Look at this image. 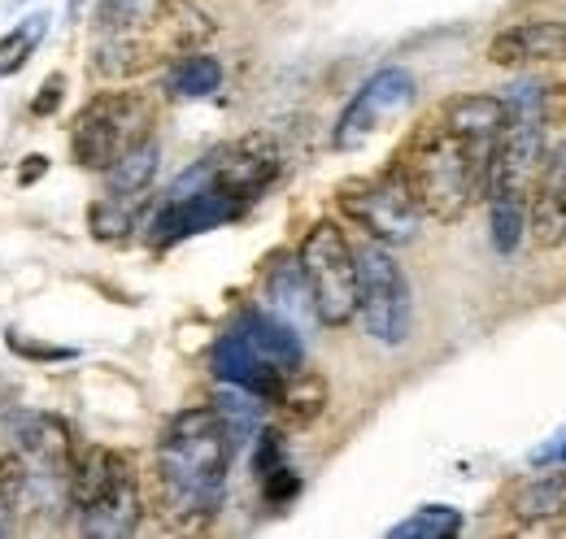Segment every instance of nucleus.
I'll return each instance as SVG.
<instances>
[{"instance_id": "nucleus-14", "label": "nucleus", "mask_w": 566, "mask_h": 539, "mask_svg": "<svg viewBox=\"0 0 566 539\" xmlns=\"http://www.w3.org/2000/svg\"><path fill=\"white\" fill-rule=\"evenodd\" d=\"M527 226L541 249H558L566 240V139L545 148V166L527 201Z\"/></svg>"}, {"instance_id": "nucleus-6", "label": "nucleus", "mask_w": 566, "mask_h": 539, "mask_svg": "<svg viewBox=\"0 0 566 539\" xmlns=\"http://www.w3.org/2000/svg\"><path fill=\"white\" fill-rule=\"evenodd\" d=\"M153 105L140 92H101L92 96L71 127V157L83 170H105L132 144L148 139Z\"/></svg>"}, {"instance_id": "nucleus-35", "label": "nucleus", "mask_w": 566, "mask_h": 539, "mask_svg": "<svg viewBox=\"0 0 566 539\" xmlns=\"http://www.w3.org/2000/svg\"><path fill=\"white\" fill-rule=\"evenodd\" d=\"M13 4H18V0H13Z\"/></svg>"}, {"instance_id": "nucleus-8", "label": "nucleus", "mask_w": 566, "mask_h": 539, "mask_svg": "<svg viewBox=\"0 0 566 539\" xmlns=\"http://www.w3.org/2000/svg\"><path fill=\"white\" fill-rule=\"evenodd\" d=\"M275 175H280V148L271 139H262V135H253V139L218 148L206 161H197L192 170H184L175 179V188H170V201L213 188L222 197H235L240 204H249L275 183Z\"/></svg>"}, {"instance_id": "nucleus-31", "label": "nucleus", "mask_w": 566, "mask_h": 539, "mask_svg": "<svg viewBox=\"0 0 566 539\" xmlns=\"http://www.w3.org/2000/svg\"><path fill=\"white\" fill-rule=\"evenodd\" d=\"M262 492H266V500H271V505H283V500H292V496L301 492V478H296L292 466L283 462V466L262 474Z\"/></svg>"}, {"instance_id": "nucleus-21", "label": "nucleus", "mask_w": 566, "mask_h": 539, "mask_svg": "<svg viewBox=\"0 0 566 539\" xmlns=\"http://www.w3.org/2000/svg\"><path fill=\"white\" fill-rule=\"evenodd\" d=\"M157 166H161V144L148 135L140 144H132L123 157H114L101 175H105V192L114 197V201H132V197H140L148 192V183L157 179Z\"/></svg>"}, {"instance_id": "nucleus-2", "label": "nucleus", "mask_w": 566, "mask_h": 539, "mask_svg": "<svg viewBox=\"0 0 566 539\" xmlns=\"http://www.w3.org/2000/svg\"><path fill=\"white\" fill-rule=\"evenodd\" d=\"M489 161L493 152L453 135L440 118H427L415 139L397 152L392 170L406 179L410 197L423 218L436 222H458L471 204L484 197L489 183Z\"/></svg>"}, {"instance_id": "nucleus-24", "label": "nucleus", "mask_w": 566, "mask_h": 539, "mask_svg": "<svg viewBox=\"0 0 566 539\" xmlns=\"http://www.w3.org/2000/svg\"><path fill=\"white\" fill-rule=\"evenodd\" d=\"M213 413L222 418V426H227V435H231V444L240 448V444H249L258 431H262V413H266V401L262 397H253V392H244V388H231V383H222L218 392H213Z\"/></svg>"}, {"instance_id": "nucleus-18", "label": "nucleus", "mask_w": 566, "mask_h": 539, "mask_svg": "<svg viewBox=\"0 0 566 539\" xmlns=\"http://www.w3.org/2000/svg\"><path fill=\"white\" fill-rule=\"evenodd\" d=\"M436 118H440L453 135H462V139H471V144H480V148H489V152L496 148L501 131L510 127V109H505V101H501V96H484V92L453 96Z\"/></svg>"}, {"instance_id": "nucleus-15", "label": "nucleus", "mask_w": 566, "mask_h": 539, "mask_svg": "<svg viewBox=\"0 0 566 539\" xmlns=\"http://www.w3.org/2000/svg\"><path fill=\"white\" fill-rule=\"evenodd\" d=\"M210 370L218 374V383H231V388H244V392H253V397H262L266 404H275V397H280L283 379L287 374H280L271 361H262L249 344H244V336L231 327L227 336L213 344L210 352Z\"/></svg>"}, {"instance_id": "nucleus-23", "label": "nucleus", "mask_w": 566, "mask_h": 539, "mask_svg": "<svg viewBox=\"0 0 566 539\" xmlns=\"http://www.w3.org/2000/svg\"><path fill=\"white\" fill-rule=\"evenodd\" d=\"M275 404H280V413L292 426H310V422L327 409V379H323L318 370H305V366H301V370H292V374L283 379Z\"/></svg>"}, {"instance_id": "nucleus-4", "label": "nucleus", "mask_w": 566, "mask_h": 539, "mask_svg": "<svg viewBox=\"0 0 566 539\" xmlns=\"http://www.w3.org/2000/svg\"><path fill=\"white\" fill-rule=\"evenodd\" d=\"M66 496L78 514V531L96 539L136 536L140 527V483L123 453L114 448H74Z\"/></svg>"}, {"instance_id": "nucleus-33", "label": "nucleus", "mask_w": 566, "mask_h": 539, "mask_svg": "<svg viewBox=\"0 0 566 539\" xmlns=\"http://www.w3.org/2000/svg\"><path fill=\"white\" fill-rule=\"evenodd\" d=\"M44 170H49V157H40V152H31V157H27V166L18 170V183H35V179H40Z\"/></svg>"}, {"instance_id": "nucleus-19", "label": "nucleus", "mask_w": 566, "mask_h": 539, "mask_svg": "<svg viewBox=\"0 0 566 539\" xmlns=\"http://www.w3.org/2000/svg\"><path fill=\"white\" fill-rule=\"evenodd\" d=\"M266 305L271 314H280L283 323H292L296 331H305L314 318V300H310V283L301 274V262L292 253H280L271 266H266Z\"/></svg>"}, {"instance_id": "nucleus-7", "label": "nucleus", "mask_w": 566, "mask_h": 539, "mask_svg": "<svg viewBox=\"0 0 566 539\" xmlns=\"http://www.w3.org/2000/svg\"><path fill=\"white\" fill-rule=\"evenodd\" d=\"M357 253V318L379 344H406L415 327V296L406 270L392 262L388 244H366Z\"/></svg>"}, {"instance_id": "nucleus-27", "label": "nucleus", "mask_w": 566, "mask_h": 539, "mask_svg": "<svg viewBox=\"0 0 566 539\" xmlns=\"http://www.w3.org/2000/svg\"><path fill=\"white\" fill-rule=\"evenodd\" d=\"M44 27H49V18L44 13H31V18H22L18 27H9L0 35V78L4 74H18V70L27 66V57L35 53V44L44 40Z\"/></svg>"}, {"instance_id": "nucleus-13", "label": "nucleus", "mask_w": 566, "mask_h": 539, "mask_svg": "<svg viewBox=\"0 0 566 539\" xmlns=\"http://www.w3.org/2000/svg\"><path fill=\"white\" fill-rule=\"evenodd\" d=\"M240 209L244 204L235 201V197H222V192H192V197H175V201H166V209L153 218V244L157 249H166V244H175V240H188V235H201V231H213V226H222V222H231V218H240Z\"/></svg>"}, {"instance_id": "nucleus-9", "label": "nucleus", "mask_w": 566, "mask_h": 539, "mask_svg": "<svg viewBox=\"0 0 566 539\" xmlns=\"http://www.w3.org/2000/svg\"><path fill=\"white\" fill-rule=\"evenodd\" d=\"M336 201L345 209V218L357 222L375 244H410L419 235V222H423L406 179L392 166L375 179H349L336 192Z\"/></svg>"}, {"instance_id": "nucleus-29", "label": "nucleus", "mask_w": 566, "mask_h": 539, "mask_svg": "<svg viewBox=\"0 0 566 539\" xmlns=\"http://www.w3.org/2000/svg\"><path fill=\"white\" fill-rule=\"evenodd\" d=\"M144 4H148V0H101L92 27H96V31H127L144 13Z\"/></svg>"}, {"instance_id": "nucleus-26", "label": "nucleus", "mask_w": 566, "mask_h": 539, "mask_svg": "<svg viewBox=\"0 0 566 539\" xmlns=\"http://www.w3.org/2000/svg\"><path fill=\"white\" fill-rule=\"evenodd\" d=\"M462 531V514L449 505H423L406 522H397L388 536L392 539H449Z\"/></svg>"}, {"instance_id": "nucleus-28", "label": "nucleus", "mask_w": 566, "mask_h": 539, "mask_svg": "<svg viewBox=\"0 0 566 539\" xmlns=\"http://www.w3.org/2000/svg\"><path fill=\"white\" fill-rule=\"evenodd\" d=\"M87 226H92V235H96L101 244H123L127 231H132V213L123 209V201L105 197V201H96L87 209Z\"/></svg>"}, {"instance_id": "nucleus-5", "label": "nucleus", "mask_w": 566, "mask_h": 539, "mask_svg": "<svg viewBox=\"0 0 566 539\" xmlns=\"http://www.w3.org/2000/svg\"><path fill=\"white\" fill-rule=\"evenodd\" d=\"M301 274L310 283L314 318L323 327H349L357 318V253L336 222H314L296 249Z\"/></svg>"}, {"instance_id": "nucleus-16", "label": "nucleus", "mask_w": 566, "mask_h": 539, "mask_svg": "<svg viewBox=\"0 0 566 539\" xmlns=\"http://www.w3.org/2000/svg\"><path fill=\"white\" fill-rule=\"evenodd\" d=\"M566 57V22H514L505 31H496L489 44V62L493 66H536V62H563Z\"/></svg>"}, {"instance_id": "nucleus-22", "label": "nucleus", "mask_w": 566, "mask_h": 539, "mask_svg": "<svg viewBox=\"0 0 566 539\" xmlns=\"http://www.w3.org/2000/svg\"><path fill=\"white\" fill-rule=\"evenodd\" d=\"M566 514V471H545L536 478H527L518 492H514V518L523 527L532 522H549V518H563Z\"/></svg>"}, {"instance_id": "nucleus-12", "label": "nucleus", "mask_w": 566, "mask_h": 539, "mask_svg": "<svg viewBox=\"0 0 566 539\" xmlns=\"http://www.w3.org/2000/svg\"><path fill=\"white\" fill-rule=\"evenodd\" d=\"M132 27H140L161 57L192 53V49L210 44L213 31H218L210 13H206L201 4H192V0H157V4L144 9Z\"/></svg>"}, {"instance_id": "nucleus-11", "label": "nucleus", "mask_w": 566, "mask_h": 539, "mask_svg": "<svg viewBox=\"0 0 566 539\" xmlns=\"http://www.w3.org/2000/svg\"><path fill=\"white\" fill-rule=\"evenodd\" d=\"M9 435H13V448L27 462L31 478H57V483H66L74 462V440L62 418L18 409L9 418Z\"/></svg>"}, {"instance_id": "nucleus-25", "label": "nucleus", "mask_w": 566, "mask_h": 539, "mask_svg": "<svg viewBox=\"0 0 566 539\" xmlns=\"http://www.w3.org/2000/svg\"><path fill=\"white\" fill-rule=\"evenodd\" d=\"M218 83H222V66L201 49L179 53L166 70V92L179 96V101H201V96L218 92Z\"/></svg>"}, {"instance_id": "nucleus-34", "label": "nucleus", "mask_w": 566, "mask_h": 539, "mask_svg": "<svg viewBox=\"0 0 566 539\" xmlns=\"http://www.w3.org/2000/svg\"><path fill=\"white\" fill-rule=\"evenodd\" d=\"M71 9H74V13H78V9H83V0H71Z\"/></svg>"}, {"instance_id": "nucleus-32", "label": "nucleus", "mask_w": 566, "mask_h": 539, "mask_svg": "<svg viewBox=\"0 0 566 539\" xmlns=\"http://www.w3.org/2000/svg\"><path fill=\"white\" fill-rule=\"evenodd\" d=\"M62 96H66V78H62V74H49V78L40 83V96L31 101V114H35V118H49V114L62 105Z\"/></svg>"}, {"instance_id": "nucleus-3", "label": "nucleus", "mask_w": 566, "mask_h": 539, "mask_svg": "<svg viewBox=\"0 0 566 539\" xmlns=\"http://www.w3.org/2000/svg\"><path fill=\"white\" fill-rule=\"evenodd\" d=\"M545 166V123L541 118H510L489 161V226L496 253H514L527 231V201Z\"/></svg>"}, {"instance_id": "nucleus-20", "label": "nucleus", "mask_w": 566, "mask_h": 539, "mask_svg": "<svg viewBox=\"0 0 566 539\" xmlns=\"http://www.w3.org/2000/svg\"><path fill=\"white\" fill-rule=\"evenodd\" d=\"M157 62H166L153 40L144 35L140 27H127V31H109V40H101V49L92 53V70L101 78H136L144 70H153Z\"/></svg>"}, {"instance_id": "nucleus-17", "label": "nucleus", "mask_w": 566, "mask_h": 539, "mask_svg": "<svg viewBox=\"0 0 566 539\" xmlns=\"http://www.w3.org/2000/svg\"><path fill=\"white\" fill-rule=\"evenodd\" d=\"M235 331L244 336V344H249L262 361H271L280 374H292V370L305 366L301 331H296L292 323H283L280 314H271V309H249V314H240Z\"/></svg>"}, {"instance_id": "nucleus-10", "label": "nucleus", "mask_w": 566, "mask_h": 539, "mask_svg": "<svg viewBox=\"0 0 566 539\" xmlns=\"http://www.w3.org/2000/svg\"><path fill=\"white\" fill-rule=\"evenodd\" d=\"M415 74L401 66H384L375 70L361 87L354 92V101L345 105V114L336 118V131H332V144L340 152H354V148H366V139L375 131H384V123L401 118L410 105H415Z\"/></svg>"}, {"instance_id": "nucleus-1", "label": "nucleus", "mask_w": 566, "mask_h": 539, "mask_svg": "<svg viewBox=\"0 0 566 539\" xmlns=\"http://www.w3.org/2000/svg\"><path fill=\"white\" fill-rule=\"evenodd\" d=\"M231 457L235 444L210 404L175 413L157 440V487L166 514L184 527L210 522L227 500Z\"/></svg>"}, {"instance_id": "nucleus-30", "label": "nucleus", "mask_w": 566, "mask_h": 539, "mask_svg": "<svg viewBox=\"0 0 566 539\" xmlns=\"http://www.w3.org/2000/svg\"><path fill=\"white\" fill-rule=\"evenodd\" d=\"M4 344H9V352L27 357V361H74V348H57V344H35V339L18 336V331H9V336H4Z\"/></svg>"}]
</instances>
